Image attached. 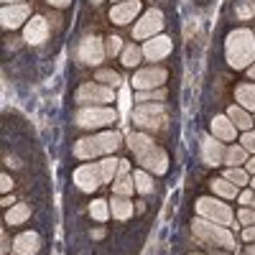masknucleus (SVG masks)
<instances>
[{
	"label": "nucleus",
	"instance_id": "51",
	"mask_svg": "<svg viewBox=\"0 0 255 255\" xmlns=\"http://www.w3.org/2000/svg\"><path fill=\"white\" fill-rule=\"evenodd\" d=\"M3 3H23V0H3Z\"/></svg>",
	"mask_w": 255,
	"mask_h": 255
},
{
	"label": "nucleus",
	"instance_id": "25",
	"mask_svg": "<svg viewBox=\"0 0 255 255\" xmlns=\"http://www.w3.org/2000/svg\"><path fill=\"white\" fill-rule=\"evenodd\" d=\"M31 217V207L28 204H13L8 212H5V222L8 225H20Z\"/></svg>",
	"mask_w": 255,
	"mask_h": 255
},
{
	"label": "nucleus",
	"instance_id": "3",
	"mask_svg": "<svg viewBox=\"0 0 255 255\" xmlns=\"http://www.w3.org/2000/svg\"><path fill=\"white\" fill-rule=\"evenodd\" d=\"M133 123L138 128H145V130H161V128H166L168 118H166V108L158 102H148V105H138V108L133 110Z\"/></svg>",
	"mask_w": 255,
	"mask_h": 255
},
{
	"label": "nucleus",
	"instance_id": "1",
	"mask_svg": "<svg viewBox=\"0 0 255 255\" xmlns=\"http://www.w3.org/2000/svg\"><path fill=\"white\" fill-rule=\"evenodd\" d=\"M225 51H227V61L235 69H248L255 64V33L248 28H238L232 31L225 41Z\"/></svg>",
	"mask_w": 255,
	"mask_h": 255
},
{
	"label": "nucleus",
	"instance_id": "15",
	"mask_svg": "<svg viewBox=\"0 0 255 255\" xmlns=\"http://www.w3.org/2000/svg\"><path fill=\"white\" fill-rule=\"evenodd\" d=\"M140 13V0H123V3H115L110 10V20L118 26H125Z\"/></svg>",
	"mask_w": 255,
	"mask_h": 255
},
{
	"label": "nucleus",
	"instance_id": "24",
	"mask_svg": "<svg viewBox=\"0 0 255 255\" xmlns=\"http://www.w3.org/2000/svg\"><path fill=\"white\" fill-rule=\"evenodd\" d=\"M74 156H77V158H95V156H100V153H97V145H95V138L90 135V138L77 140V143H74Z\"/></svg>",
	"mask_w": 255,
	"mask_h": 255
},
{
	"label": "nucleus",
	"instance_id": "8",
	"mask_svg": "<svg viewBox=\"0 0 255 255\" xmlns=\"http://www.w3.org/2000/svg\"><path fill=\"white\" fill-rule=\"evenodd\" d=\"M161 28H163V13L158 8H151V10L143 13V18L138 20V26H133V38L135 41H148V38L158 36Z\"/></svg>",
	"mask_w": 255,
	"mask_h": 255
},
{
	"label": "nucleus",
	"instance_id": "54",
	"mask_svg": "<svg viewBox=\"0 0 255 255\" xmlns=\"http://www.w3.org/2000/svg\"><path fill=\"white\" fill-rule=\"evenodd\" d=\"M92 3H100V0H92Z\"/></svg>",
	"mask_w": 255,
	"mask_h": 255
},
{
	"label": "nucleus",
	"instance_id": "57",
	"mask_svg": "<svg viewBox=\"0 0 255 255\" xmlns=\"http://www.w3.org/2000/svg\"><path fill=\"white\" fill-rule=\"evenodd\" d=\"M253 120H255V118H253Z\"/></svg>",
	"mask_w": 255,
	"mask_h": 255
},
{
	"label": "nucleus",
	"instance_id": "44",
	"mask_svg": "<svg viewBox=\"0 0 255 255\" xmlns=\"http://www.w3.org/2000/svg\"><path fill=\"white\" fill-rule=\"evenodd\" d=\"M46 3H49V5H54V8H67V5L72 3V0H46Z\"/></svg>",
	"mask_w": 255,
	"mask_h": 255
},
{
	"label": "nucleus",
	"instance_id": "7",
	"mask_svg": "<svg viewBox=\"0 0 255 255\" xmlns=\"http://www.w3.org/2000/svg\"><path fill=\"white\" fill-rule=\"evenodd\" d=\"M115 100V92L110 87H102V84H82L77 90V102L84 108H100V105H108Z\"/></svg>",
	"mask_w": 255,
	"mask_h": 255
},
{
	"label": "nucleus",
	"instance_id": "23",
	"mask_svg": "<svg viewBox=\"0 0 255 255\" xmlns=\"http://www.w3.org/2000/svg\"><path fill=\"white\" fill-rule=\"evenodd\" d=\"M227 118L235 123V128H243V130H250L253 128V118H250V113L245 110V108H240V105H235V108H230L227 110Z\"/></svg>",
	"mask_w": 255,
	"mask_h": 255
},
{
	"label": "nucleus",
	"instance_id": "39",
	"mask_svg": "<svg viewBox=\"0 0 255 255\" xmlns=\"http://www.w3.org/2000/svg\"><path fill=\"white\" fill-rule=\"evenodd\" d=\"M240 18H253V13H255V8L250 5V3H243V5H238V10H235Z\"/></svg>",
	"mask_w": 255,
	"mask_h": 255
},
{
	"label": "nucleus",
	"instance_id": "4",
	"mask_svg": "<svg viewBox=\"0 0 255 255\" xmlns=\"http://www.w3.org/2000/svg\"><path fill=\"white\" fill-rule=\"evenodd\" d=\"M197 215L209 220V222H217V225H232V220H235V215H232V209L220 202V199H212V197H199L197 199Z\"/></svg>",
	"mask_w": 255,
	"mask_h": 255
},
{
	"label": "nucleus",
	"instance_id": "55",
	"mask_svg": "<svg viewBox=\"0 0 255 255\" xmlns=\"http://www.w3.org/2000/svg\"><path fill=\"white\" fill-rule=\"evenodd\" d=\"M115 3H123V0H115Z\"/></svg>",
	"mask_w": 255,
	"mask_h": 255
},
{
	"label": "nucleus",
	"instance_id": "47",
	"mask_svg": "<svg viewBox=\"0 0 255 255\" xmlns=\"http://www.w3.org/2000/svg\"><path fill=\"white\" fill-rule=\"evenodd\" d=\"M92 238H95V240H100V238H105V230H102V227H97V230H92Z\"/></svg>",
	"mask_w": 255,
	"mask_h": 255
},
{
	"label": "nucleus",
	"instance_id": "46",
	"mask_svg": "<svg viewBox=\"0 0 255 255\" xmlns=\"http://www.w3.org/2000/svg\"><path fill=\"white\" fill-rule=\"evenodd\" d=\"M0 253H10V243H8V235H5V232H3V250H0Z\"/></svg>",
	"mask_w": 255,
	"mask_h": 255
},
{
	"label": "nucleus",
	"instance_id": "28",
	"mask_svg": "<svg viewBox=\"0 0 255 255\" xmlns=\"http://www.w3.org/2000/svg\"><path fill=\"white\" fill-rule=\"evenodd\" d=\"M212 189H215L220 197H225V199H235V197H238V189H240V186H235L232 181H227V179L222 176V179H215V181H212Z\"/></svg>",
	"mask_w": 255,
	"mask_h": 255
},
{
	"label": "nucleus",
	"instance_id": "16",
	"mask_svg": "<svg viewBox=\"0 0 255 255\" xmlns=\"http://www.w3.org/2000/svg\"><path fill=\"white\" fill-rule=\"evenodd\" d=\"M168 54H171V38L168 36H153L143 44V56L151 59V61H158Z\"/></svg>",
	"mask_w": 255,
	"mask_h": 255
},
{
	"label": "nucleus",
	"instance_id": "14",
	"mask_svg": "<svg viewBox=\"0 0 255 255\" xmlns=\"http://www.w3.org/2000/svg\"><path fill=\"white\" fill-rule=\"evenodd\" d=\"M225 151L227 148L222 145L220 138H215V135H204L202 138V161L207 166H220L225 161Z\"/></svg>",
	"mask_w": 255,
	"mask_h": 255
},
{
	"label": "nucleus",
	"instance_id": "27",
	"mask_svg": "<svg viewBox=\"0 0 255 255\" xmlns=\"http://www.w3.org/2000/svg\"><path fill=\"white\" fill-rule=\"evenodd\" d=\"M225 163L227 166H243V163H248V151L243 145H230L225 151Z\"/></svg>",
	"mask_w": 255,
	"mask_h": 255
},
{
	"label": "nucleus",
	"instance_id": "45",
	"mask_svg": "<svg viewBox=\"0 0 255 255\" xmlns=\"http://www.w3.org/2000/svg\"><path fill=\"white\" fill-rule=\"evenodd\" d=\"M245 171H248V174H255V156H250V158H248V163H245Z\"/></svg>",
	"mask_w": 255,
	"mask_h": 255
},
{
	"label": "nucleus",
	"instance_id": "11",
	"mask_svg": "<svg viewBox=\"0 0 255 255\" xmlns=\"http://www.w3.org/2000/svg\"><path fill=\"white\" fill-rule=\"evenodd\" d=\"M138 163L145 168V171H151V174H166L168 171V156L163 148L153 145V148H148V151L143 156H138Z\"/></svg>",
	"mask_w": 255,
	"mask_h": 255
},
{
	"label": "nucleus",
	"instance_id": "22",
	"mask_svg": "<svg viewBox=\"0 0 255 255\" xmlns=\"http://www.w3.org/2000/svg\"><path fill=\"white\" fill-rule=\"evenodd\" d=\"M153 145H156V143L148 138L145 133H130V135H128V148H130L135 156H143L148 148H153Z\"/></svg>",
	"mask_w": 255,
	"mask_h": 255
},
{
	"label": "nucleus",
	"instance_id": "37",
	"mask_svg": "<svg viewBox=\"0 0 255 255\" xmlns=\"http://www.w3.org/2000/svg\"><path fill=\"white\" fill-rule=\"evenodd\" d=\"M240 145L245 148L248 153H253V156H255V133H253V130H245V133H243V138H240Z\"/></svg>",
	"mask_w": 255,
	"mask_h": 255
},
{
	"label": "nucleus",
	"instance_id": "52",
	"mask_svg": "<svg viewBox=\"0 0 255 255\" xmlns=\"http://www.w3.org/2000/svg\"><path fill=\"white\" fill-rule=\"evenodd\" d=\"M191 255H202V253H191Z\"/></svg>",
	"mask_w": 255,
	"mask_h": 255
},
{
	"label": "nucleus",
	"instance_id": "33",
	"mask_svg": "<svg viewBox=\"0 0 255 255\" xmlns=\"http://www.w3.org/2000/svg\"><path fill=\"white\" fill-rule=\"evenodd\" d=\"M140 56H143V49H138V46H125V49H123V67H138Z\"/></svg>",
	"mask_w": 255,
	"mask_h": 255
},
{
	"label": "nucleus",
	"instance_id": "40",
	"mask_svg": "<svg viewBox=\"0 0 255 255\" xmlns=\"http://www.w3.org/2000/svg\"><path fill=\"white\" fill-rule=\"evenodd\" d=\"M238 199H240V204L250 207V204H253V199H255V194H253V191H240V194H238Z\"/></svg>",
	"mask_w": 255,
	"mask_h": 255
},
{
	"label": "nucleus",
	"instance_id": "42",
	"mask_svg": "<svg viewBox=\"0 0 255 255\" xmlns=\"http://www.w3.org/2000/svg\"><path fill=\"white\" fill-rule=\"evenodd\" d=\"M0 189H3V191H10V189H13V179H10L8 174L0 176Z\"/></svg>",
	"mask_w": 255,
	"mask_h": 255
},
{
	"label": "nucleus",
	"instance_id": "48",
	"mask_svg": "<svg viewBox=\"0 0 255 255\" xmlns=\"http://www.w3.org/2000/svg\"><path fill=\"white\" fill-rule=\"evenodd\" d=\"M13 204H15L13 197H5V199H3V207H13Z\"/></svg>",
	"mask_w": 255,
	"mask_h": 255
},
{
	"label": "nucleus",
	"instance_id": "34",
	"mask_svg": "<svg viewBox=\"0 0 255 255\" xmlns=\"http://www.w3.org/2000/svg\"><path fill=\"white\" fill-rule=\"evenodd\" d=\"M163 97H166V92H163V90H143V92H135V100H138V105H140V102L163 100Z\"/></svg>",
	"mask_w": 255,
	"mask_h": 255
},
{
	"label": "nucleus",
	"instance_id": "35",
	"mask_svg": "<svg viewBox=\"0 0 255 255\" xmlns=\"http://www.w3.org/2000/svg\"><path fill=\"white\" fill-rule=\"evenodd\" d=\"M97 82H105V84H113V87H118V84H120V74L113 72V69H100V72H97Z\"/></svg>",
	"mask_w": 255,
	"mask_h": 255
},
{
	"label": "nucleus",
	"instance_id": "50",
	"mask_svg": "<svg viewBox=\"0 0 255 255\" xmlns=\"http://www.w3.org/2000/svg\"><path fill=\"white\" fill-rule=\"evenodd\" d=\"M248 255H255V245H250V248H248Z\"/></svg>",
	"mask_w": 255,
	"mask_h": 255
},
{
	"label": "nucleus",
	"instance_id": "10",
	"mask_svg": "<svg viewBox=\"0 0 255 255\" xmlns=\"http://www.w3.org/2000/svg\"><path fill=\"white\" fill-rule=\"evenodd\" d=\"M166 77L168 74L161 67H145V69H138L133 74V87L138 92H143V90H158L161 84L166 82Z\"/></svg>",
	"mask_w": 255,
	"mask_h": 255
},
{
	"label": "nucleus",
	"instance_id": "56",
	"mask_svg": "<svg viewBox=\"0 0 255 255\" xmlns=\"http://www.w3.org/2000/svg\"><path fill=\"white\" fill-rule=\"evenodd\" d=\"M253 204H255V199H253Z\"/></svg>",
	"mask_w": 255,
	"mask_h": 255
},
{
	"label": "nucleus",
	"instance_id": "5",
	"mask_svg": "<svg viewBox=\"0 0 255 255\" xmlns=\"http://www.w3.org/2000/svg\"><path fill=\"white\" fill-rule=\"evenodd\" d=\"M108 56V49H105L100 36H84L77 46V59L82 64H90V67H100L102 59Z\"/></svg>",
	"mask_w": 255,
	"mask_h": 255
},
{
	"label": "nucleus",
	"instance_id": "6",
	"mask_svg": "<svg viewBox=\"0 0 255 255\" xmlns=\"http://www.w3.org/2000/svg\"><path fill=\"white\" fill-rule=\"evenodd\" d=\"M115 120H118V113L113 108H82L77 113V125L87 128V130H92V128H105Z\"/></svg>",
	"mask_w": 255,
	"mask_h": 255
},
{
	"label": "nucleus",
	"instance_id": "18",
	"mask_svg": "<svg viewBox=\"0 0 255 255\" xmlns=\"http://www.w3.org/2000/svg\"><path fill=\"white\" fill-rule=\"evenodd\" d=\"M212 135L220 138L222 143L225 140H235L238 138V128H235V123H232L230 118L217 115V118H212Z\"/></svg>",
	"mask_w": 255,
	"mask_h": 255
},
{
	"label": "nucleus",
	"instance_id": "19",
	"mask_svg": "<svg viewBox=\"0 0 255 255\" xmlns=\"http://www.w3.org/2000/svg\"><path fill=\"white\" fill-rule=\"evenodd\" d=\"M95 138V145H97V153L100 156H110V153H115L118 148H120V133H115V130H105V133H97V135H92Z\"/></svg>",
	"mask_w": 255,
	"mask_h": 255
},
{
	"label": "nucleus",
	"instance_id": "20",
	"mask_svg": "<svg viewBox=\"0 0 255 255\" xmlns=\"http://www.w3.org/2000/svg\"><path fill=\"white\" fill-rule=\"evenodd\" d=\"M110 212H113L115 220L123 222V220H130V217H133L135 207L130 204V199H128V197H118V194H115V197L110 199Z\"/></svg>",
	"mask_w": 255,
	"mask_h": 255
},
{
	"label": "nucleus",
	"instance_id": "36",
	"mask_svg": "<svg viewBox=\"0 0 255 255\" xmlns=\"http://www.w3.org/2000/svg\"><path fill=\"white\" fill-rule=\"evenodd\" d=\"M105 49H108V56H118V51L125 49V44H123L120 36H110V38H108V46H105Z\"/></svg>",
	"mask_w": 255,
	"mask_h": 255
},
{
	"label": "nucleus",
	"instance_id": "41",
	"mask_svg": "<svg viewBox=\"0 0 255 255\" xmlns=\"http://www.w3.org/2000/svg\"><path fill=\"white\" fill-rule=\"evenodd\" d=\"M243 240H245V243H255V225H248V227L243 230Z\"/></svg>",
	"mask_w": 255,
	"mask_h": 255
},
{
	"label": "nucleus",
	"instance_id": "21",
	"mask_svg": "<svg viewBox=\"0 0 255 255\" xmlns=\"http://www.w3.org/2000/svg\"><path fill=\"white\" fill-rule=\"evenodd\" d=\"M235 100L248 113L255 110V84H240V87H235Z\"/></svg>",
	"mask_w": 255,
	"mask_h": 255
},
{
	"label": "nucleus",
	"instance_id": "29",
	"mask_svg": "<svg viewBox=\"0 0 255 255\" xmlns=\"http://www.w3.org/2000/svg\"><path fill=\"white\" fill-rule=\"evenodd\" d=\"M118 166H120V161H118L115 156H108V158H102V161H100L102 181H110V179H115V176H118Z\"/></svg>",
	"mask_w": 255,
	"mask_h": 255
},
{
	"label": "nucleus",
	"instance_id": "30",
	"mask_svg": "<svg viewBox=\"0 0 255 255\" xmlns=\"http://www.w3.org/2000/svg\"><path fill=\"white\" fill-rule=\"evenodd\" d=\"M90 215H92V220H97V222H102V220H108L113 212H110V202H105V199H95L92 204H90Z\"/></svg>",
	"mask_w": 255,
	"mask_h": 255
},
{
	"label": "nucleus",
	"instance_id": "31",
	"mask_svg": "<svg viewBox=\"0 0 255 255\" xmlns=\"http://www.w3.org/2000/svg\"><path fill=\"white\" fill-rule=\"evenodd\" d=\"M133 179H135V191H140V194H151L153 191V179L148 171H135Z\"/></svg>",
	"mask_w": 255,
	"mask_h": 255
},
{
	"label": "nucleus",
	"instance_id": "13",
	"mask_svg": "<svg viewBox=\"0 0 255 255\" xmlns=\"http://www.w3.org/2000/svg\"><path fill=\"white\" fill-rule=\"evenodd\" d=\"M23 38L33 46L44 44V41L49 38V20L44 15H31V20L23 26Z\"/></svg>",
	"mask_w": 255,
	"mask_h": 255
},
{
	"label": "nucleus",
	"instance_id": "32",
	"mask_svg": "<svg viewBox=\"0 0 255 255\" xmlns=\"http://www.w3.org/2000/svg\"><path fill=\"white\" fill-rule=\"evenodd\" d=\"M225 179L232 181L235 186H245L248 184V171H245V168H240V166H230L227 171H225Z\"/></svg>",
	"mask_w": 255,
	"mask_h": 255
},
{
	"label": "nucleus",
	"instance_id": "12",
	"mask_svg": "<svg viewBox=\"0 0 255 255\" xmlns=\"http://www.w3.org/2000/svg\"><path fill=\"white\" fill-rule=\"evenodd\" d=\"M74 184L82 189V191H95L100 184H102V171H100V163H84L74 171Z\"/></svg>",
	"mask_w": 255,
	"mask_h": 255
},
{
	"label": "nucleus",
	"instance_id": "49",
	"mask_svg": "<svg viewBox=\"0 0 255 255\" xmlns=\"http://www.w3.org/2000/svg\"><path fill=\"white\" fill-rule=\"evenodd\" d=\"M248 74H250V79H255V64H253V67H248Z\"/></svg>",
	"mask_w": 255,
	"mask_h": 255
},
{
	"label": "nucleus",
	"instance_id": "2",
	"mask_svg": "<svg viewBox=\"0 0 255 255\" xmlns=\"http://www.w3.org/2000/svg\"><path fill=\"white\" fill-rule=\"evenodd\" d=\"M191 232H194V238L204 245H215V248H225V250L235 248V238H232V232L225 225L209 222L204 217H197L191 222Z\"/></svg>",
	"mask_w": 255,
	"mask_h": 255
},
{
	"label": "nucleus",
	"instance_id": "17",
	"mask_svg": "<svg viewBox=\"0 0 255 255\" xmlns=\"http://www.w3.org/2000/svg\"><path fill=\"white\" fill-rule=\"evenodd\" d=\"M13 250L18 255H36L41 250V238H38V232H20V235L13 240Z\"/></svg>",
	"mask_w": 255,
	"mask_h": 255
},
{
	"label": "nucleus",
	"instance_id": "26",
	"mask_svg": "<svg viewBox=\"0 0 255 255\" xmlns=\"http://www.w3.org/2000/svg\"><path fill=\"white\" fill-rule=\"evenodd\" d=\"M113 191L118 197H130L133 191H135V179L130 174H125V176H118L115 184H113Z\"/></svg>",
	"mask_w": 255,
	"mask_h": 255
},
{
	"label": "nucleus",
	"instance_id": "38",
	"mask_svg": "<svg viewBox=\"0 0 255 255\" xmlns=\"http://www.w3.org/2000/svg\"><path fill=\"white\" fill-rule=\"evenodd\" d=\"M238 220H240L243 225H255V209L243 207V209H240V215H238Z\"/></svg>",
	"mask_w": 255,
	"mask_h": 255
},
{
	"label": "nucleus",
	"instance_id": "9",
	"mask_svg": "<svg viewBox=\"0 0 255 255\" xmlns=\"http://www.w3.org/2000/svg\"><path fill=\"white\" fill-rule=\"evenodd\" d=\"M28 20H31V5H26V3L3 5V10H0V23L8 31H13L18 26H26Z\"/></svg>",
	"mask_w": 255,
	"mask_h": 255
},
{
	"label": "nucleus",
	"instance_id": "43",
	"mask_svg": "<svg viewBox=\"0 0 255 255\" xmlns=\"http://www.w3.org/2000/svg\"><path fill=\"white\" fill-rule=\"evenodd\" d=\"M125 174H130V163H128V161H120V166H118V176H125Z\"/></svg>",
	"mask_w": 255,
	"mask_h": 255
},
{
	"label": "nucleus",
	"instance_id": "53",
	"mask_svg": "<svg viewBox=\"0 0 255 255\" xmlns=\"http://www.w3.org/2000/svg\"><path fill=\"white\" fill-rule=\"evenodd\" d=\"M253 189H255V179H253Z\"/></svg>",
	"mask_w": 255,
	"mask_h": 255
}]
</instances>
